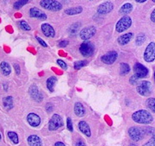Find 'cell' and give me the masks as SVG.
Wrapping results in <instances>:
<instances>
[{
	"label": "cell",
	"mask_w": 155,
	"mask_h": 146,
	"mask_svg": "<svg viewBox=\"0 0 155 146\" xmlns=\"http://www.w3.org/2000/svg\"><path fill=\"white\" fill-rule=\"evenodd\" d=\"M132 119L135 123L141 124H149L153 122V118L149 112L147 110H140L134 112L132 115Z\"/></svg>",
	"instance_id": "1"
},
{
	"label": "cell",
	"mask_w": 155,
	"mask_h": 146,
	"mask_svg": "<svg viewBox=\"0 0 155 146\" xmlns=\"http://www.w3.org/2000/svg\"><path fill=\"white\" fill-rule=\"evenodd\" d=\"M40 5L42 8L51 11H59L62 9V5L56 0H41Z\"/></svg>",
	"instance_id": "2"
},
{
	"label": "cell",
	"mask_w": 155,
	"mask_h": 146,
	"mask_svg": "<svg viewBox=\"0 0 155 146\" xmlns=\"http://www.w3.org/2000/svg\"><path fill=\"white\" fill-rule=\"evenodd\" d=\"M131 25H132L131 17H128V16H124L116 23V30L118 33H122L123 31H125L126 29L130 28Z\"/></svg>",
	"instance_id": "3"
},
{
	"label": "cell",
	"mask_w": 155,
	"mask_h": 146,
	"mask_svg": "<svg viewBox=\"0 0 155 146\" xmlns=\"http://www.w3.org/2000/svg\"><path fill=\"white\" fill-rule=\"evenodd\" d=\"M79 51L81 55L84 57H90L94 54L95 47L91 42L85 41L79 47Z\"/></svg>",
	"instance_id": "4"
},
{
	"label": "cell",
	"mask_w": 155,
	"mask_h": 146,
	"mask_svg": "<svg viewBox=\"0 0 155 146\" xmlns=\"http://www.w3.org/2000/svg\"><path fill=\"white\" fill-rule=\"evenodd\" d=\"M128 135L130 137V138L133 141L138 142V141L141 140L144 138V131L143 129H140L138 127L133 126L128 130Z\"/></svg>",
	"instance_id": "5"
},
{
	"label": "cell",
	"mask_w": 155,
	"mask_h": 146,
	"mask_svg": "<svg viewBox=\"0 0 155 146\" xmlns=\"http://www.w3.org/2000/svg\"><path fill=\"white\" fill-rule=\"evenodd\" d=\"M63 126V120L59 114H54L49 120L48 129L49 131H56Z\"/></svg>",
	"instance_id": "6"
},
{
	"label": "cell",
	"mask_w": 155,
	"mask_h": 146,
	"mask_svg": "<svg viewBox=\"0 0 155 146\" xmlns=\"http://www.w3.org/2000/svg\"><path fill=\"white\" fill-rule=\"evenodd\" d=\"M144 60L147 62H152L155 60V42H150L144 53Z\"/></svg>",
	"instance_id": "7"
},
{
	"label": "cell",
	"mask_w": 155,
	"mask_h": 146,
	"mask_svg": "<svg viewBox=\"0 0 155 146\" xmlns=\"http://www.w3.org/2000/svg\"><path fill=\"white\" fill-rule=\"evenodd\" d=\"M134 76L137 77V78L140 80V79L144 78V77H147V74L149 73L148 69L147 67L143 66L142 64L140 63H136L134 67Z\"/></svg>",
	"instance_id": "8"
},
{
	"label": "cell",
	"mask_w": 155,
	"mask_h": 146,
	"mask_svg": "<svg viewBox=\"0 0 155 146\" xmlns=\"http://www.w3.org/2000/svg\"><path fill=\"white\" fill-rule=\"evenodd\" d=\"M151 91H152V84L147 80L142 81L137 87V92L142 96H149Z\"/></svg>",
	"instance_id": "9"
},
{
	"label": "cell",
	"mask_w": 155,
	"mask_h": 146,
	"mask_svg": "<svg viewBox=\"0 0 155 146\" xmlns=\"http://www.w3.org/2000/svg\"><path fill=\"white\" fill-rule=\"evenodd\" d=\"M96 32H97V29H96L94 26H89V27H86V28H84L80 31L79 36H80V37H81L82 40L87 41L90 38H91L96 34Z\"/></svg>",
	"instance_id": "10"
},
{
	"label": "cell",
	"mask_w": 155,
	"mask_h": 146,
	"mask_svg": "<svg viewBox=\"0 0 155 146\" xmlns=\"http://www.w3.org/2000/svg\"><path fill=\"white\" fill-rule=\"evenodd\" d=\"M117 56H118V54L116 53V51H110V52L105 54L104 56H102L101 61L104 63H105V64L110 65V64H113L114 62H116V60L117 59Z\"/></svg>",
	"instance_id": "11"
},
{
	"label": "cell",
	"mask_w": 155,
	"mask_h": 146,
	"mask_svg": "<svg viewBox=\"0 0 155 146\" xmlns=\"http://www.w3.org/2000/svg\"><path fill=\"white\" fill-rule=\"evenodd\" d=\"M29 16L34 18H37L40 20H46L47 19V15L45 14L42 11L36 7H33L29 10Z\"/></svg>",
	"instance_id": "12"
},
{
	"label": "cell",
	"mask_w": 155,
	"mask_h": 146,
	"mask_svg": "<svg viewBox=\"0 0 155 146\" xmlns=\"http://www.w3.org/2000/svg\"><path fill=\"white\" fill-rule=\"evenodd\" d=\"M113 8H114V5L111 2H105L98 6L97 12L101 15H105V14L110 13L113 10Z\"/></svg>",
	"instance_id": "13"
},
{
	"label": "cell",
	"mask_w": 155,
	"mask_h": 146,
	"mask_svg": "<svg viewBox=\"0 0 155 146\" xmlns=\"http://www.w3.org/2000/svg\"><path fill=\"white\" fill-rule=\"evenodd\" d=\"M29 94H30L31 98L33 99L34 100L37 101V102H41V101L42 100V99H43L41 93L39 92L38 87L35 85H32L29 87Z\"/></svg>",
	"instance_id": "14"
},
{
	"label": "cell",
	"mask_w": 155,
	"mask_h": 146,
	"mask_svg": "<svg viewBox=\"0 0 155 146\" xmlns=\"http://www.w3.org/2000/svg\"><path fill=\"white\" fill-rule=\"evenodd\" d=\"M27 121L29 124V125L33 127H37L41 124V118L35 113H29L27 116Z\"/></svg>",
	"instance_id": "15"
},
{
	"label": "cell",
	"mask_w": 155,
	"mask_h": 146,
	"mask_svg": "<svg viewBox=\"0 0 155 146\" xmlns=\"http://www.w3.org/2000/svg\"><path fill=\"white\" fill-rule=\"evenodd\" d=\"M41 31L47 37H54L55 36V30L48 23H43L41 25Z\"/></svg>",
	"instance_id": "16"
},
{
	"label": "cell",
	"mask_w": 155,
	"mask_h": 146,
	"mask_svg": "<svg viewBox=\"0 0 155 146\" xmlns=\"http://www.w3.org/2000/svg\"><path fill=\"white\" fill-rule=\"evenodd\" d=\"M28 144L29 146H42V142L37 135H30L28 138Z\"/></svg>",
	"instance_id": "17"
},
{
	"label": "cell",
	"mask_w": 155,
	"mask_h": 146,
	"mask_svg": "<svg viewBox=\"0 0 155 146\" xmlns=\"http://www.w3.org/2000/svg\"><path fill=\"white\" fill-rule=\"evenodd\" d=\"M78 129L79 131L85 135L87 137H91V128L89 126V124L85 121H80L78 123Z\"/></svg>",
	"instance_id": "18"
},
{
	"label": "cell",
	"mask_w": 155,
	"mask_h": 146,
	"mask_svg": "<svg viewBox=\"0 0 155 146\" xmlns=\"http://www.w3.org/2000/svg\"><path fill=\"white\" fill-rule=\"evenodd\" d=\"M133 37V33H127L122 35L121 36L118 37L117 42L120 45H126L130 42V40L132 39Z\"/></svg>",
	"instance_id": "19"
},
{
	"label": "cell",
	"mask_w": 155,
	"mask_h": 146,
	"mask_svg": "<svg viewBox=\"0 0 155 146\" xmlns=\"http://www.w3.org/2000/svg\"><path fill=\"white\" fill-rule=\"evenodd\" d=\"M74 112L78 117H83L85 113V109L80 102H76L74 105Z\"/></svg>",
	"instance_id": "20"
},
{
	"label": "cell",
	"mask_w": 155,
	"mask_h": 146,
	"mask_svg": "<svg viewBox=\"0 0 155 146\" xmlns=\"http://www.w3.org/2000/svg\"><path fill=\"white\" fill-rule=\"evenodd\" d=\"M0 67H1L2 73H3L5 76H8V75H10V74H11V67L8 62H1V64H0Z\"/></svg>",
	"instance_id": "21"
},
{
	"label": "cell",
	"mask_w": 155,
	"mask_h": 146,
	"mask_svg": "<svg viewBox=\"0 0 155 146\" xmlns=\"http://www.w3.org/2000/svg\"><path fill=\"white\" fill-rule=\"evenodd\" d=\"M83 11V8L78 6V7H74V8H69L65 11V13L70 16H73V15H78L79 13H81Z\"/></svg>",
	"instance_id": "22"
},
{
	"label": "cell",
	"mask_w": 155,
	"mask_h": 146,
	"mask_svg": "<svg viewBox=\"0 0 155 146\" xmlns=\"http://www.w3.org/2000/svg\"><path fill=\"white\" fill-rule=\"evenodd\" d=\"M3 104L4 107H5L7 110H11L13 107V99L11 96H7L3 99Z\"/></svg>",
	"instance_id": "23"
},
{
	"label": "cell",
	"mask_w": 155,
	"mask_h": 146,
	"mask_svg": "<svg viewBox=\"0 0 155 146\" xmlns=\"http://www.w3.org/2000/svg\"><path fill=\"white\" fill-rule=\"evenodd\" d=\"M132 11H133V5L131 4H128L127 3V4H125V5H123L121 7L119 12L121 14H123V15H127V14H129Z\"/></svg>",
	"instance_id": "24"
},
{
	"label": "cell",
	"mask_w": 155,
	"mask_h": 146,
	"mask_svg": "<svg viewBox=\"0 0 155 146\" xmlns=\"http://www.w3.org/2000/svg\"><path fill=\"white\" fill-rule=\"evenodd\" d=\"M56 81H57V79L54 76H51V77H49L47 80V87H48V89L49 90L50 92L54 91V87L55 86Z\"/></svg>",
	"instance_id": "25"
},
{
	"label": "cell",
	"mask_w": 155,
	"mask_h": 146,
	"mask_svg": "<svg viewBox=\"0 0 155 146\" xmlns=\"http://www.w3.org/2000/svg\"><path fill=\"white\" fill-rule=\"evenodd\" d=\"M120 67H120V73L122 75H126V74L129 73L130 67H129L128 64H127V63H121Z\"/></svg>",
	"instance_id": "26"
},
{
	"label": "cell",
	"mask_w": 155,
	"mask_h": 146,
	"mask_svg": "<svg viewBox=\"0 0 155 146\" xmlns=\"http://www.w3.org/2000/svg\"><path fill=\"white\" fill-rule=\"evenodd\" d=\"M8 137H9V138L11 139L15 144H17L18 143H19V138H18V136L16 132H14V131H9L8 132Z\"/></svg>",
	"instance_id": "27"
},
{
	"label": "cell",
	"mask_w": 155,
	"mask_h": 146,
	"mask_svg": "<svg viewBox=\"0 0 155 146\" xmlns=\"http://www.w3.org/2000/svg\"><path fill=\"white\" fill-rule=\"evenodd\" d=\"M147 107L155 113V98H150L147 100Z\"/></svg>",
	"instance_id": "28"
},
{
	"label": "cell",
	"mask_w": 155,
	"mask_h": 146,
	"mask_svg": "<svg viewBox=\"0 0 155 146\" xmlns=\"http://www.w3.org/2000/svg\"><path fill=\"white\" fill-rule=\"evenodd\" d=\"M79 27H80V23L79 22H76V23L72 24V25L70 26V28H69V33L71 34V35L76 34L78 30Z\"/></svg>",
	"instance_id": "29"
},
{
	"label": "cell",
	"mask_w": 155,
	"mask_h": 146,
	"mask_svg": "<svg viewBox=\"0 0 155 146\" xmlns=\"http://www.w3.org/2000/svg\"><path fill=\"white\" fill-rule=\"evenodd\" d=\"M28 0H18L14 4V9H16V10L21 9L22 6H24L28 3Z\"/></svg>",
	"instance_id": "30"
},
{
	"label": "cell",
	"mask_w": 155,
	"mask_h": 146,
	"mask_svg": "<svg viewBox=\"0 0 155 146\" xmlns=\"http://www.w3.org/2000/svg\"><path fill=\"white\" fill-rule=\"evenodd\" d=\"M145 40H146V36H145L144 34H140L139 36H137V37H136L135 43H136V45H138V46H140V45H142L144 43Z\"/></svg>",
	"instance_id": "31"
},
{
	"label": "cell",
	"mask_w": 155,
	"mask_h": 146,
	"mask_svg": "<svg viewBox=\"0 0 155 146\" xmlns=\"http://www.w3.org/2000/svg\"><path fill=\"white\" fill-rule=\"evenodd\" d=\"M88 64L87 61H78L74 63V68L75 69H80L81 67H84Z\"/></svg>",
	"instance_id": "32"
},
{
	"label": "cell",
	"mask_w": 155,
	"mask_h": 146,
	"mask_svg": "<svg viewBox=\"0 0 155 146\" xmlns=\"http://www.w3.org/2000/svg\"><path fill=\"white\" fill-rule=\"evenodd\" d=\"M19 26H20V28L22 29V30H25V31H28V30L31 29L30 26L28 25V23L26 21H20Z\"/></svg>",
	"instance_id": "33"
},
{
	"label": "cell",
	"mask_w": 155,
	"mask_h": 146,
	"mask_svg": "<svg viewBox=\"0 0 155 146\" xmlns=\"http://www.w3.org/2000/svg\"><path fill=\"white\" fill-rule=\"evenodd\" d=\"M145 135H151V136H155V129L153 127H147L143 129Z\"/></svg>",
	"instance_id": "34"
},
{
	"label": "cell",
	"mask_w": 155,
	"mask_h": 146,
	"mask_svg": "<svg viewBox=\"0 0 155 146\" xmlns=\"http://www.w3.org/2000/svg\"><path fill=\"white\" fill-rule=\"evenodd\" d=\"M57 64H58V65H59L62 69H64V70H67V64L66 63V62H64V61L61 60V59L57 60Z\"/></svg>",
	"instance_id": "35"
},
{
	"label": "cell",
	"mask_w": 155,
	"mask_h": 146,
	"mask_svg": "<svg viewBox=\"0 0 155 146\" xmlns=\"http://www.w3.org/2000/svg\"><path fill=\"white\" fill-rule=\"evenodd\" d=\"M67 129L69 130L70 131H73V126H72V119H71V118H67Z\"/></svg>",
	"instance_id": "36"
},
{
	"label": "cell",
	"mask_w": 155,
	"mask_h": 146,
	"mask_svg": "<svg viewBox=\"0 0 155 146\" xmlns=\"http://www.w3.org/2000/svg\"><path fill=\"white\" fill-rule=\"evenodd\" d=\"M143 146H155V136H153L148 142H147Z\"/></svg>",
	"instance_id": "37"
},
{
	"label": "cell",
	"mask_w": 155,
	"mask_h": 146,
	"mask_svg": "<svg viewBox=\"0 0 155 146\" xmlns=\"http://www.w3.org/2000/svg\"><path fill=\"white\" fill-rule=\"evenodd\" d=\"M36 40L38 41V42L40 43V44L41 45L42 47H44V48H47L48 47V44L44 42V40H42L41 37H39V36H36Z\"/></svg>",
	"instance_id": "38"
},
{
	"label": "cell",
	"mask_w": 155,
	"mask_h": 146,
	"mask_svg": "<svg viewBox=\"0 0 155 146\" xmlns=\"http://www.w3.org/2000/svg\"><path fill=\"white\" fill-rule=\"evenodd\" d=\"M138 80L139 79L137 78V77H135L134 75H133L131 78H130V80H129V81H130V83L132 85H136L137 83H138Z\"/></svg>",
	"instance_id": "39"
},
{
	"label": "cell",
	"mask_w": 155,
	"mask_h": 146,
	"mask_svg": "<svg viewBox=\"0 0 155 146\" xmlns=\"http://www.w3.org/2000/svg\"><path fill=\"white\" fill-rule=\"evenodd\" d=\"M68 44H69V42H68L67 40H63V41L60 42L59 47H61V48H65V47H67Z\"/></svg>",
	"instance_id": "40"
},
{
	"label": "cell",
	"mask_w": 155,
	"mask_h": 146,
	"mask_svg": "<svg viewBox=\"0 0 155 146\" xmlns=\"http://www.w3.org/2000/svg\"><path fill=\"white\" fill-rule=\"evenodd\" d=\"M14 68H15V71H16V73H17V75H19L20 73H21V69H20V66L17 64V63H15L14 64Z\"/></svg>",
	"instance_id": "41"
},
{
	"label": "cell",
	"mask_w": 155,
	"mask_h": 146,
	"mask_svg": "<svg viewBox=\"0 0 155 146\" xmlns=\"http://www.w3.org/2000/svg\"><path fill=\"white\" fill-rule=\"evenodd\" d=\"M75 146H86V145H85L84 142L82 139H78V140L76 142V144H75Z\"/></svg>",
	"instance_id": "42"
},
{
	"label": "cell",
	"mask_w": 155,
	"mask_h": 146,
	"mask_svg": "<svg viewBox=\"0 0 155 146\" xmlns=\"http://www.w3.org/2000/svg\"><path fill=\"white\" fill-rule=\"evenodd\" d=\"M53 106L51 105V104H48L47 106H46V110H47V112H51L53 111Z\"/></svg>",
	"instance_id": "43"
},
{
	"label": "cell",
	"mask_w": 155,
	"mask_h": 146,
	"mask_svg": "<svg viewBox=\"0 0 155 146\" xmlns=\"http://www.w3.org/2000/svg\"><path fill=\"white\" fill-rule=\"evenodd\" d=\"M151 20H152V22H155V9L153 11V12H152V14H151Z\"/></svg>",
	"instance_id": "44"
},
{
	"label": "cell",
	"mask_w": 155,
	"mask_h": 146,
	"mask_svg": "<svg viewBox=\"0 0 155 146\" xmlns=\"http://www.w3.org/2000/svg\"><path fill=\"white\" fill-rule=\"evenodd\" d=\"M54 146H65V144L62 142H56L54 144Z\"/></svg>",
	"instance_id": "45"
},
{
	"label": "cell",
	"mask_w": 155,
	"mask_h": 146,
	"mask_svg": "<svg viewBox=\"0 0 155 146\" xmlns=\"http://www.w3.org/2000/svg\"><path fill=\"white\" fill-rule=\"evenodd\" d=\"M137 3H144V2H146L147 0H135Z\"/></svg>",
	"instance_id": "46"
},
{
	"label": "cell",
	"mask_w": 155,
	"mask_h": 146,
	"mask_svg": "<svg viewBox=\"0 0 155 146\" xmlns=\"http://www.w3.org/2000/svg\"><path fill=\"white\" fill-rule=\"evenodd\" d=\"M130 146H137V145H136V144H130Z\"/></svg>",
	"instance_id": "47"
},
{
	"label": "cell",
	"mask_w": 155,
	"mask_h": 146,
	"mask_svg": "<svg viewBox=\"0 0 155 146\" xmlns=\"http://www.w3.org/2000/svg\"><path fill=\"white\" fill-rule=\"evenodd\" d=\"M1 139H2V137H1V134H0V141H1Z\"/></svg>",
	"instance_id": "48"
},
{
	"label": "cell",
	"mask_w": 155,
	"mask_h": 146,
	"mask_svg": "<svg viewBox=\"0 0 155 146\" xmlns=\"http://www.w3.org/2000/svg\"><path fill=\"white\" fill-rule=\"evenodd\" d=\"M153 3H155V0H153Z\"/></svg>",
	"instance_id": "49"
},
{
	"label": "cell",
	"mask_w": 155,
	"mask_h": 146,
	"mask_svg": "<svg viewBox=\"0 0 155 146\" xmlns=\"http://www.w3.org/2000/svg\"><path fill=\"white\" fill-rule=\"evenodd\" d=\"M154 78H155V73H154Z\"/></svg>",
	"instance_id": "50"
},
{
	"label": "cell",
	"mask_w": 155,
	"mask_h": 146,
	"mask_svg": "<svg viewBox=\"0 0 155 146\" xmlns=\"http://www.w3.org/2000/svg\"></svg>",
	"instance_id": "51"
}]
</instances>
